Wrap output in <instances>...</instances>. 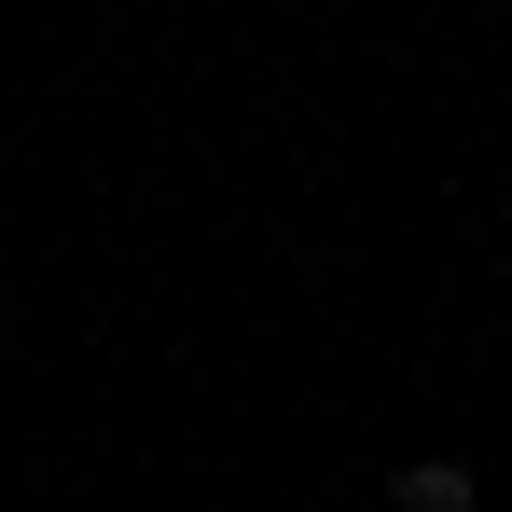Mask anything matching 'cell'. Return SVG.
I'll return each instance as SVG.
<instances>
[{"mask_svg": "<svg viewBox=\"0 0 512 512\" xmlns=\"http://www.w3.org/2000/svg\"><path fill=\"white\" fill-rule=\"evenodd\" d=\"M388 499H402V512H485V485H471V457H416Z\"/></svg>", "mask_w": 512, "mask_h": 512, "instance_id": "obj_1", "label": "cell"}]
</instances>
